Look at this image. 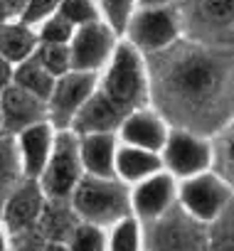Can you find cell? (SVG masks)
<instances>
[{
  "mask_svg": "<svg viewBox=\"0 0 234 251\" xmlns=\"http://www.w3.org/2000/svg\"><path fill=\"white\" fill-rule=\"evenodd\" d=\"M111 47V35L106 27L101 25H86L77 37L74 45L69 50V67H74L77 72L81 69H94L99 67Z\"/></svg>",
  "mask_w": 234,
  "mask_h": 251,
  "instance_id": "8",
  "label": "cell"
},
{
  "mask_svg": "<svg viewBox=\"0 0 234 251\" xmlns=\"http://www.w3.org/2000/svg\"><path fill=\"white\" fill-rule=\"evenodd\" d=\"M222 251H234V249H222Z\"/></svg>",
  "mask_w": 234,
  "mask_h": 251,
  "instance_id": "35",
  "label": "cell"
},
{
  "mask_svg": "<svg viewBox=\"0 0 234 251\" xmlns=\"http://www.w3.org/2000/svg\"><path fill=\"white\" fill-rule=\"evenodd\" d=\"M0 8H3L5 20L23 18V13H25V8H27V0H0Z\"/></svg>",
  "mask_w": 234,
  "mask_h": 251,
  "instance_id": "29",
  "label": "cell"
},
{
  "mask_svg": "<svg viewBox=\"0 0 234 251\" xmlns=\"http://www.w3.org/2000/svg\"><path fill=\"white\" fill-rule=\"evenodd\" d=\"M178 89L190 99H205L217 86V69L205 57H190L178 69Z\"/></svg>",
  "mask_w": 234,
  "mask_h": 251,
  "instance_id": "10",
  "label": "cell"
},
{
  "mask_svg": "<svg viewBox=\"0 0 234 251\" xmlns=\"http://www.w3.org/2000/svg\"><path fill=\"white\" fill-rule=\"evenodd\" d=\"M200 13L207 23L224 25L234 18V0H200Z\"/></svg>",
  "mask_w": 234,
  "mask_h": 251,
  "instance_id": "22",
  "label": "cell"
},
{
  "mask_svg": "<svg viewBox=\"0 0 234 251\" xmlns=\"http://www.w3.org/2000/svg\"><path fill=\"white\" fill-rule=\"evenodd\" d=\"M37 50V37L25 23H3L0 25V57L10 64H20L32 57Z\"/></svg>",
  "mask_w": 234,
  "mask_h": 251,
  "instance_id": "12",
  "label": "cell"
},
{
  "mask_svg": "<svg viewBox=\"0 0 234 251\" xmlns=\"http://www.w3.org/2000/svg\"><path fill=\"white\" fill-rule=\"evenodd\" d=\"M173 35H175V23L168 13H160V10L143 13L133 23V40L148 50L168 45L173 40Z\"/></svg>",
  "mask_w": 234,
  "mask_h": 251,
  "instance_id": "13",
  "label": "cell"
},
{
  "mask_svg": "<svg viewBox=\"0 0 234 251\" xmlns=\"http://www.w3.org/2000/svg\"><path fill=\"white\" fill-rule=\"evenodd\" d=\"M23 177V163L15 136L0 131V204L8 200V195L20 185Z\"/></svg>",
  "mask_w": 234,
  "mask_h": 251,
  "instance_id": "16",
  "label": "cell"
},
{
  "mask_svg": "<svg viewBox=\"0 0 234 251\" xmlns=\"http://www.w3.org/2000/svg\"><path fill=\"white\" fill-rule=\"evenodd\" d=\"M3 23H8V20H5V15H3V8H0V25H3Z\"/></svg>",
  "mask_w": 234,
  "mask_h": 251,
  "instance_id": "32",
  "label": "cell"
},
{
  "mask_svg": "<svg viewBox=\"0 0 234 251\" xmlns=\"http://www.w3.org/2000/svg\"><path fill=\"white\" fill-rule=\"evenodd\" d=\"M18 151H20V163H23V175L27 180H35L42 175L50 151H52V133L45 123H35L23 133L15 136Z\"/></svg>",
  "mask_w": 234,
  "mask_h": 251,
  "instance_id": "7",
  "label": "cell"
},
{
  "mask_svg": "<svg viewBox=\"0 0 234 251\" xmlns=\"http://www.w3.org/2000/svg\"><path fill=\"white\" fill-rule=\"evenodd\" d=\"M81 158L86 168L99 175L108 177L111 175V160H113V141L106 133H89L81 143Z\"/></svg>",
  "mask_w": 234,
  "mask_h": 251,
  "instance_id": "17",
  "label": "cell"
},
{
  "mask_svg": "<svg viewBox=\"0 0 234 251\" xmlns=\"http://www.w3.org/2000/svg\"><path fill=\"white\" fill-rule=\"evenodd\" d=\"M42 212V195L35 180H23L5 200V224L10 231L23 234L27 231Z\"/></svg>",
  "mask_w": 234,
  "mask_h": 251,
  "instance_id": "5",
  "label": "cell"
},
{
  "mask_svg": "<svg viewBox=\"0 0 234 251\" xmlns=\"http://www.w3.org/2000/svg\"><path fill=\"white\" fill-rule=\"evenodd\" d=\"M13 84H18L20 89L30 91L32 96H37L47 103V99L52 96V89H54V76L42 67L37 54H32V57H27L25 62L18 64V69L13 74Z\"/></svg>",
  "mask_w": 234,
  "mask_h": 251,
  "instance_id": "15",
  "label": "cell"
},
{
  "mask_svg": "<svg viewBox=\"0 0 234 251\" xmlns=\"http://www.w3.org/2000/svg\"><path fill=\"white\" fill-rule=\"evenodd\" d=\"M182 200H185L187 209L195 217L212 219L222 209V204L227 202V190L214 177H197V180H192V182L185 185Z\"/></svg>",
  "mask_w": 234,
  "mask_h": 251,
  "instance_id": "9",
  "label": "cell"
},
{
  "mask_svg": "<svg viewBox=\"0 0 234 251\" xmlns=\"http://www.w3.org/2000/svg\"><path fill=\"white\" fill-rule=\"evenodd\" d=\"M0 111H3V131L18 136L30 126L42 123L45 101L20 89L18 84H10L0 91Z\"/></svg>",
  "mask_w": 234,
  "mask_h": 251,
  "instance_id": "3",
  "label": "cell"
},
{
  "mask_svg": "<svg viewBox=\"0 0 234 251\" xmlns=\"http://www.w3.org/2000/svg\"><path fill=\"white\" fill-rule=\"evenodd\" d=\"M124 116V106H119L116 101H111L108 96H94L84 111H79L77 121H74V128L81 131V133H104V131H111L119 126Z\"/></svg>",
  "mask_w": 234,
  "mask_h": 251,
  "instance_id": "11",
  "label": "cell"
},
{
  "mask_svg": "<svg viewBox=\"0 0 234 251\" xmlns=\"http://www.w3.org/2000/svg\"><path fill=\"white\" fill-rule=\"evenodd\" d=\"M0 131H3V111H0Z\"/></svg>",
  "mask_w": 234,
  "mask_h": 251,
  "instance_id": "34",
  "label": "cell"
},
{
  "mask_svg": "<svg viewBox=\"0 0 234 251\" xmlns=\"http://www.w3.org/2000/svg\"><path fill=\"white\" fill-rule=\"evenodd\" d=\"M0 251H8V249H5V241H3V236H0Z\"/></svg>",
  "mask_w": 234,
  "mask_h": 251,
  "instance_id": "33",
  "label": "cell"
},
{
  "mask_svg": "<svg viewBox=\"0 0 234 251\" xmlns=\"http://www.w3.org/2000/svg\"><path fill=\"white\" fill-rule=\"evenodd\" d=\"M124 136H126V141H131L133 146L156 151V148L163 146V126H160L153 116L138 113V116H133V118L126 123Z\"/></svg>",
  "mask_w": 234,
  "mask_h": 251,
  "instance_id": "18",
  "label": "cell"
},
{
  "mask_svg": "<svg viewBox=\"0 0 234 251\" xmlns=\"http://www.w3.org/2000/svg\"><path fill=\"white\" fill-rule=\"evenodd\" d=\"M94 86V76L91 74H64L54 89L52 96L47 99L52 106V116L59 126L72 121V113H77V108L84 103V99L89 96Z\"/></svg>",
  "mask_w": 234,
  "mask_h": 251,
  "instance_id": "6",
  "label": "cell"
},
{
  "mask_svg": "<svg viewBox=\"0 0 234 251\" xmlns=\"http://www.w3.org/2000/svg\"><path fill=\"white\" fill-rule=\"evenodd\" d=\"M119 170L129 180H138L153 170H158V158L143 151H124L119 155Z\"/></svg>",
  "mask_w": 234,
  "mask_h": 251,
  "instance_id": "20",
  "label": "cell"
},
{
  "mask_svg": "<svg viewBox=\"0 0 234 251\" xmlns=\"http://www.w3.org/2000/svg\"><path fill=\"white\" fill-rule=\"evenodd\" d=\"M59 3H62V0H27V8H25L20 23H25V25H35V23L45 20V18H47Z\"/></svg>",
  "mask_w": 234,
  "mask_h": 251,
  "instance_id": "26",
  "label": "cell"
},
{
  "mask_svg": "<svg viewBox=\"0 0 234 251\" xmlns=\"http://www.w3.org/2000/svg\"><path fill=\"white\" fill-rule=\"evenodd\" d=\"M104 8L108 13V20L116 30H124L129 23V10H131V0H104Z\"/></svg>",
  "mask_w": 234,
  "mask_h": 251,
  "instance_id": "28",
  "label": "cell"
},
{
  "mask_svg": "<svg viewBox=\"0 0 234 251\" xmlns=\"http://www.w3.org/2000/svg\"><path fill=\"white\" fill-rule=\"evenodd\" d=\"M59 15L67 18L72 25L74 23H89V20H94V5L89 0H62Z\"/></svg>",
  "mask_w": 234,
  "mask_h": 251,
  "instance_id": "23",
  "label": "cell"
},
{
  "mask_svg": "<svg viewBox=\"0 0 234 251\" xmlns=\"http://www.w3.org/2000/svg\"><path fill=\"white\" fill-rule=\"evenodd\" d=\"M37 59L42 62V67L57 76V74H64L69 69V50L64 45H57V42H45L40 50H35Z\"/></svg>",
  "mask_w": 234,
  "mask_h": 251,
  "instance_id": "21",
  "label": "cell"
},
{
  "mask_svg": "<svg viewBox=\"0 0 234 251\" xmlns=\"http://www.w3.org/2000/svg\"><path fill=\"white\" fill-rule=\"evenodd\" d=\"M74 204L91 222H111L124 214L126 195L119 185L101 182V180H86L79 185V190L74 195Z\"/></svg>",
  "mask_w": 234,
  "mask_h": 251,
  "instance_id": "2",
  "label": "cell"
},
{
  "mask_svg": "<svg viewBox=\"0 0 234 251\" xmlns=\"http://www.w3.org/2000/svg\"><path fill=\"white\" fill-rule=\"evenodd\" d=\"M77 143L72 136H59L54 141V151L47 158V165L42 170V187L50 197H67L79 177V155Z\"/></svg>",
  "mask_w": 234,
  "mask_h": 251,
  "instance_id": "1",
  "label": "cell"
},
{
  "mask_svg": "<svg viewBox=\"0 0 234 251\" xmlns=\"http://www.w3.org/2000/svg\"><path fill=\"white\" fill-rule=\"evenodd\" d=\"M13 74H15L13 64H10L8 59L0 57V91H3L5 86H10V84H13Z\"/></svg>",
  "mask_w": 234,
  "mask_h": 251,
  "instance_id": "31",
  "label": "cell"
},
{
  "mask_svg": "<svg viewBox=\"0 0 234 251\" xmlns=\"http://www.w3.org/2000/svg\"><path fill=\"white\" fill-rule=\"evenodd\" d=\"M224 168H227L229 177L234 180V131L224 141Z\"/></svg>",
  "mask_w": 234,
  "mask_h": 251,
  "instance_id": "30",
  "label": "cell"
},
{
  "mask_svg": "<svg viewBox=\"0 0 234 251\" xmlns=\"http://www.w3.org/2000/svg\"><path fill=\"white\" fill-rule=\"evenodd\" d=\"M42 42H57V45H64L69 37H72V23L62 15H54L52 20L45 23L42 32H40Z\"/></svg>",
  "mask_w": 234,
  "mask_h": 251,
  "instance_id": "24",
  "label": "cell"
},
{
  "mask_svg": "<svg viewBox=\"0 0 234 251\" xmlns=\"http://www.w3.org/2000/svg\"><path fill=\"white\" fill-rule=\"evenodd\" d=\"M72 251H104V239H101L99 229L79 226L72 239Z\"/></svg>",
  "mask_w": 234,
  "mask_h": 251,
  "instance_id": "25",
  "label": "cell"
},
{
  "mask_svg": "<svg viewBox=\"0 0 234 251\" xmlns=\"http://www.w3.org/2000/svg\"><path fill=\"white\" fill-rule=\"evenodd\" d=\"M141 89H143V81H141L138 59L129 47H121L116 52L111 72L106 76V96L126 108L141 99Z\"/></svg>",
  "mask_w": 234,
  "mask_h": 251,
  "instance_id": "4",
  "label": "cell"
},
{
  "mask_svg": "<svg viewBox=\"0 0 234 251\" xmlns=\"http://www.w3.org/2000/svg\"><path fill=\"white\" fill-rule=\"evenodd\" d=\"M207 160H209L207 148L190 136H175L168 146V163L180 175H190V173L202 170L207 165Z\"/></svg>",
  "mask_w": 234,
  "mask_h": 251,
  "instance_id": "14",
  "label": "cell"
},
{
  "mask_svg": "<svg viewBox=\"0 0 234 251\" xmlns=\"http://www.w3.org/2000/svg\"><path fill=\"white\" fill-rule=\"evenodd\" d=\"M170 200V180L168 177H153L151 182H146L138 192H136V207L143 212V214H158L165 209Z\"/></svg>",
  "mask_w": 234,
  "mask_h": 251,
  "instance_id": "19",
  "label": "cell"
},
{
  "mask_svg": "<svg viewBox=\"0 0 234 251\" xmlns=\"http://www.w3.org/2000/svg\"><path fill=\"white\" fill-rule=\"evenodd\" d=\"M113 251H138V234L133 222L119 224V229L113 234Z\"/></svg>",
  "mask_w": 234,
  "mask_h": 251,
  "instance_id": "27",
  "label": "cell"
}]
</instances>
